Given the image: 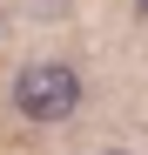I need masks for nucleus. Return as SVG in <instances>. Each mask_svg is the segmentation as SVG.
<instances>
[{"mask_svg":"<svg viewBox=\"0 0 148 155\" xmlns=\"http://www.w3.org/2000/svg\"><path fill=\"white\" fill-rule=\"evenodd\" d=\"M7 94H14V115L20 121H67L74 108H81V74H74L67 61H27Z\"/></svg>","mask_w":148,"mask_h":155,"instance_id":"obj_1","label":"nucleus"},{"mask_svg":"<svg viewBox=\"0 0 148 155\" xmlns=\"http://www.w3.org/2000/svg\"><path fill=\"white\" fill-rule=\"evenodd\" d=\"M101 155H128V148H101Z\"/></svg>","mask_w":148,"mask_h":155,"instance_id":"obj_2","label":"nucleus"},{"mask_svg":"<svg viewBox=\"0 0 148 155\" xmlns=\"http://www.w3.org/2000/svg\"><path fill=\"white\" fill-rule=\"evenodd\" d=\"M135 7H141V14H148V0H135Z\"/></svg>","mask_w":148,"mask_h":155,"instance_id":"obj_3","label":"nucleus"}]
</instances>
